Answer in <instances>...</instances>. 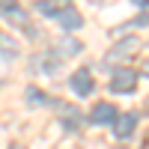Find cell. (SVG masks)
Masks as SVG:
<instances>
[{
	"mask_svg": "<svg viewBox=\"0 0 149 149\" xmlns=\"http://www.w3.org/2000/svg\"><path fill=\"white\" fill-rule=\"evenodd\" d=\"M57 54L60 57H74V54H78L81 51V42L78 39H72V36H63V39H57Z\"/></svg>",
	"mask_w": 149,
	"mask_h": 149,
	"instance_id": "7",
	"label": "cell"
},
{
	"mask_svg": "<svg viewBox=\"0 0 149 149\" xmlns=\"http://www.w3.org/2000/svg\"><path fill=\"white\" fill-rule=\"evenodd\" d=\"M36 9H39L42 15H57V12H60V9L51 3V0H36Z\"/></svg>",
	"mask_w": 149,
	"mask_h": 149,
	"instance_id": "10",
	"label": "cell"
},
{
	"mask_svg": "<svg viewBox=\"0 0 149 149\" xmlns=\"http://www.w3.org/2000/svg\"><path fill=\"white\" fill-rule=\"evenodd\" d=\"M0 51L9 54V57H18V54H21V45L12 39V36H0Z\"/></svg>",
	"mask_w": 149,
	"mask_h": 149,
	"instance_id": "9",
	"label": "cell"
},
{
	"mask_svg": "<svg viewBox=\"0 0 149 149\" xmlns=\"http://www.w3.org/2000/svg\"><path fill=\"white\" fill-rule=\"evenodd\" d=\"M27 102H42V93L36 90V86H33V90H27Z\"/></svg>",
	"mask_w": 149,
	"mask_h": 149,
	"instance_id": "11",
	"label": "cell"
},
{
	"mask_svg": "<svg viewBox=\"0 0 149 149\" xmlns=\"http://www.w3.org/2000/svg\"><path fill=\"white\" fill-rule=\"evenodd\" d=\"M72 90L78 93V95H90V93H93V78H90V72H86V69H81V72L72 74Z\"/></svg>",
	"mask_w": 149,
	"mask_h": 149,
	"instance_id": "4",
	"label": "cell"
},
{
	"mask_svg": "<svg viewBox=\"0 0 149 149\" xmlns=\"http://www.w3.org/2000/svg\"><path fill=\"white\" fill-rule=\"evenodd\" d=\"M90 119L95 122V125H110V122H116V110H113V104L102 102V104H95V107H93Z\"/></svg>",
	"mask_w": 149,
	"mask_h": 149,
	"instance_id": "3",
	"label": "cell"
},
{
	"mask_svg": "<svg viewBox=\"0 0 149 149\" xmlns=\"http://www.w3.org/2000/svg\"><path fill=\"white\" fill-rule=\"evenodd\" d=\"M134 86H137V74H134L131 69H119L113 74V81H110V90L113 93H131Z\"/></svg>",
	"mask_w": 149,
	"mask_h": 149,
	"instance_id": "1",
	"label": "cell"
},
{
	"mask_svg": "<svg viewBox=\"0 0 149 149\" xmlns=\"http://www.w3.org/2000/svg\"><path fill=\"white\" fill-rule=\"evenodd\" d=\"M134 125H137V116H134V113H125V116H116V128H113V134H116L119 140H122V137H131Z\"/></svg>",
	"mask_w": 149,
	"mask_h": 149,
	"instance_id": "6",
	"label": "cell"
},
{
	"mask_svg": "<svg viewBox=\"0 0 149 149\" xmlns=\"http://www.w3.org/2000/svg\"><path fill=\"white\" fill-rule=\"evenodd\" d=\"M0 12H3V18H9L12 24H27V15L21 12L18 3H3V6H0Z\"/></svg>",
	"mask_w": 149,
	"mask_h": 149,
	"instance_id": "8",
	"label": "cell"
},
{
	"mask_svg": "<svg viewBox=\"0 0 149 149\" xmlns=\"http://www.w3.org/2000/svg\"><path fill=\"white\" fill-rule=\"evenodd\" d=\"M146 74H149V66H146Z\"/></svg>",
	"mask_w": 149,
	"mask_h": 149,
	"instance_id": "13",
	"label": "cell"
},
{
	"mask_svg": "<svg viewBox=\"0 0 149 149\" xmlns=\"http://www.w3.org/2000/svg\"><path fill=\"white\" fill-rule=\"evenodd\" d=\"M140 48V39L137 36H128V39H122L119 45H113L110 48V60H125V57H131L134 51Z\"/></svg>",
	"mask_w": 149,
	"mask_h": 149,
	"instance_id": "2",
	"label": "cell"
},
{
	"mask_svg": "<svg viewBox=\"0 0 149 149\" xmlns=\"http://www.w3.org/2000/svg\"><path fill=\"white\" fill-rule=\"evenodd\" d=\"M146 107H149V102H146Z\"/></svg>",
	"mask_w": 149,
	"mask_h": 149,
	"instance_id": "14",
	"label": "cell"
},
{
	"mask_svg": "<svg viewBox=\"0 0 149 149\" xmlns=\"http://www.w3.org/2000/svg\"><path fill=\"white\" fill-rule=\"evenodd\" d=\"M57 21L63 24V30H78L81 24H84V18H81V12H78V9H69V6L57 12Z\"/></svg>",
	"mask_w": 149,
	"mask_h": 149,
	"instance_id": "5",
	"label": "cell"
},
{
	"mask_svg": "<svg viewBox=\"0 0 149 149\" xmlns=\"http://www.w3.org/2000/svg\"><path fill=\"white\" fill-rule=\"evenodd\" d=\"M134 3H137V6H146V3H149V0H134Z\"/></svg>",
	"mask_w": 149,
	"mask_h": 149,
	"instance_id": "12",
	"label": "cell"
}]
</instances>
